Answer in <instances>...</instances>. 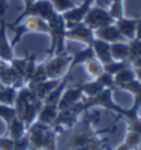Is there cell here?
<instances>
[{
  "mask_svg": "<svg viewBox=\"0 0 141 150\" xmlns=\"http://www.w3.org/2000/svg\"><path fill=\"white\" fill-rule=\"evenodd\" d=\"M17 117V111L14 105H6V104H0V119H2L6 125L11 123Z\"/></svg>",
  "mask_w": 141,
  "mask_h": 150,
  "instance_id": "d4e9b609",
  "label": "cell"
},
{
  "mask_svg": "<svg viewBox=\"0 0 141 150\" xmlns=\"http://www.w3.org/2000/svg\"><path fill=\"white\" fill-rule=\"evenodd\" d=\"M128 129H129V131H135V132H138L141 135V117L138 116L134 120L128 122Z\"/></svg>",
  "mask_w": 141,
  "mask_h": 150,
  "instance_id": "4dcf8cb0",
  "label": "cell"
},
{
  "mask_svg": "<svg viewBox=\"0 0 141 150\" xmlns=\"http://www.w3.org/2000/svg\"><path fill=\"white\" fill-rule=\"evenodd\" d=\"M86 111V107L83 104V101L80 102H77L75 105L66 108V110H62L59 111V114L56 117V122L53 125V128L54 126H62V128H69L72 126L74 123H77V120H78L81 117V114Z\"/></svg>",
  "mask_w": 141,
  "mask_h": 150,
  "instance_id": "ba28073f",
  "label": "cell"
},
{
  "mask_svg": "<svg viewBox=\"0 0 141 150\" xmlns=\"http://www.w3.org/2000/svg\"><path fill=\"white\" fill-rule=\"evenodd\" d=\"M50 2H51V5H53V8L57 14H63V12H66V11L77 6V3L74 0H50Z\"/></svg>",
  "mask_w": 141,
  "mask_h": 150,
  "instance_id": "4316f807",
  "label": "cell"
},
{
  "mask_svg": "<svg viewBox=\"0 0 141 150\" xmlns=\"http://www.w3.org/2000/svg\"><path fill=\"white\" fill-rule=\"evenodd\" d=\"M57 114H59V110H57L56 105H50V104H44L42 102V107L39 108V112H38L36 120L44 123V125H50V126H53L54 122H56Z\"/></svg>",
  "mask_w": 141,
  "mask_h": 150,
  "instance_id": "2e32d148",
  "label": "cell"
},
{
  "mask_svg": "<svg viewBox=\"0 0 141 150\" xmlns=\"http://www.w3.org/2000/svg\"><path fill=\"white\" fill-rule=\"evenodd\" d=\"M116 150H131V149H129V147H128V146H126V144L123 143V144H120V146H119V147H117Z\"/></svg>",
  "mask_w": 141,
  "mask_h": 150,
  "instance_id": "d590c367",
  "label": "cell"
},
{
  "mask_svg": "<svg viewBox=\"0 0 141 150\" xmlns=\"http://www.w3.org/2000/svg\"><path fill=\"white\" fill-rule=\"evenodd\" d=\"M128 66H131L128 62H123V60H113V62H110V63L104 65V71H105V72H110V74H113V75H116V74H119L122 69H125V68H128Z\"/></svg>",
  "mask_w": 141,
  "mask_h": 150,
  "instance_id": "83f0119b",
  "label": "cell"
},
{
  "mask_svg": "<svg viewBox=\"0 0 141 150\" xmlns=\"http://www.w3.org/2000/svg\"><path fill=\"white\" fill-rule=\"evenodd\" d=\"M95 57V53H93V50L92 47H83L81 50H78L77 53H74L71 56V65H69V72L75 68V66H78V65H83L84 62H87L89 59H93Z\"/></svg>",
  "mask_w": 141,
  "mask_h": 150,
  "instance_id": "e0dca14e",
  "label": "cell"
},
{
  "mask_svg": "<svg viewBox=\"0 0 141 150\" xmlns=\"http://www.w3.org/2000/svg\"><path fill=\"white\" fill-rule=\"evenodd\" d=\"M14 150H30V143H29V134L26 132L21 138L14 141Z\"/></svg>",
  "mask_w": 141,
  "mask_h": 150,
  "instance_id": "f546056e",
  "label": "cell"
},
{
  "mask_svg": "<svg viewBox=\"0 0 141 150\" xmlns=\"http://www.w3.org/2000/svg\"><path fill=\"white\" fill-rule=\"evenodd\" d=\"M93 2H95V0H84L81 5H77L75 8H72V9L66 11V12H63L62 17L65 18L66 26L71 27V26H74V24L83 23L86 14L89 12V9L93 6Z\"/></svg>",
  "mask_w": 141,
  "mask_h": 150,
  "instance_id": "30bf717a",
  "label": "cell"
},
{
  "mask_svg": "<svg viewBox=\"0 0 141 150\" xmlns=\"http://www.w3.org/2000/svg\"><path fill=\"white\" fill-rule=\"evenodd\" d=\"M65 36L69 41H77V42H81L84 45H89L93 41L95 33H93L92 29H89L84 23H78V24H74V26L68 27Z\"/></svg>",
  "mask_w": 141,
  "mask_h": 150,
  "instance_id": "9c48e42d",
  "label": "cell"
},
{
  "mask_svg": "<svg viewBox=\"0 0 141 150\" xmlns=\"http://www.w3.org/2000/svg\"><path fill=\"white\" fill-rule=\"evenodd\" d=\"M93 33H95V38L105 41V42H108V44L125 41V38L120 35L119 29L116 27V24H114V23H113V24H108V26L101 27V29H98V30H95ZM125 42H126V41H125Z\"/></svg>",
  "mask_w": 141,
  "mask_h": 150,
  "instance_id": "9a60e30c",
  "label": "cell"
},
{
  "mask_svg": "<svg viewBox=\"0 0 141 150\" xmlns=\"http://www.w3.org/2000/svg\"><path fill=\"white\" fill-rule=\"evenodd\" d=\"M84 99V95L83 92L78 89L77 86H72V87H65L63 93L60 95V99L57 102V110L62 111V110H66L72 105H75L77 102H80Z\"/></svg>",
  "mask_w": 141,
  "mask_h": 150,
  "instance_id": "8fae6325",
  "label": "cell"
},
{
  "mask_svg": "<svg viewBox=\"0 0 141 150\" xmlns=\"http://www.w3.org/2000/svg\"><path fill=\"white\" fill-rule=\"evenodd\" d=\"M26 132H27V128H26L24 122H23L18 116L12 120L11 123H8V135H9L14 141L18 140V138H21Z\"/></svg>",
  "mask_w": 141,
  "mask_h": 150,
  "instance_id": "ac0fdd59",
  "label": "cell"
},
{
  "mask_svg": "<svg viewBox=\"0 0 141 150\" xmlns=\"http://www.w3.org/2000/svg\"><path fill=\"white\" fill-rule=\"evenodd\" d=\"M114 21L116 20L113 18L110 11L105 9L104 6H101V5L92 6L90 9H89V12L86 14L84 20H83V23L89 29H92L93 32L101 29V27H104V26H108V24H113Z\"/></svg>",
  "mask_w": 141,
  "mask_h": 150,
  "instance_id": "52a82bcc",
  "label": "cell"
},
{
  "mask_svg": "<svg viewBox=\"0 0 141 150\" xmlns=\"http://www.w3.org/2000/svg\"><path fill=\"white\" fill-rule=\"evenodd\" d=\"M131 66H132L134 69H141V56L132 62V63H131Z\"/></svg>",
  "mask_w": 141,
  "mask_h": 150,
  "instance_id": "d6a6232c",
  "label": "cell"
},
{
  "mask_svg": "<svg viewBox=\"0 0 141 150\" xmlns=\"http://www.w3.org/2000/svg\"><path fill=\"white\" fill-rule=\"evenodd\" d=\"M23 2H24V9H27L36 2V0H23Z\"/></svg>",
  "mask_w": 141,
  "mask_h": 150,
  "instance_id": "e575fe53",
  "label": "cell"
},
{
  "mask_svg": "<svg viewBox=\"0 0 141 150\" xmlns=\"http://www.w3.org/2000/svg\"><path fill=\"white\" fill-rule=\"evenodd\" d=\"M125 144L129 147L131 150H137L141 146V135L135 131H129L128 129L126 137H125Z\"/></svg>",
  "mask_w": 141,
  "mask_h": 150,
  "instance_id": "484cf974",
  "label": "cell"
},
{
  "mask_svg": "<svg viewBox=\"0 0 141 150\" xmlns=\"http://www.w3.org/2000/svg\"><path fill=\"white\" fill-rule=\"evenodd\" d=\"M102 87H104V89H116V87H114V75L113 74H110V72H102L99 77H96L95 78Z\"/></svg>",
  "mask_w": 141,
  "mask_h": 150,
  "instance_id": "f1b7e54d",
  "label": "cell"
},
{
  "mask_svg": "<svg viewBox=\"0 0 141 150\" xmlns=\"http://www.w3.org/2000/svg\"><path fill=\"white\" fill-rule=\"evenodd\" d=\"M77 87L83 92L84 98H90V96H95L98 95L99 92L104 90V87H102L96 80H92V81H84V83H80L77 84Z\"/></svg>",
  "mask_w": 141,
  "mask_h": 150,
  "instance_id": "ffe728a7",
  "label": "cell"
},
{
  "mask_svg": "<svg viewBox=\"0 0 141 150\" xmlns=\"http://www.w3.org/2000/svg\"><path fill=\"white\" fill-rule=\"evenodd\" d=\"M135 78H137L135 77V69L132 66H128V68L122 69L119 74L114 75V87H116V89H120L122 86L131 83Z\"/></svg>",
  "mask_w": 141,
  "mask_h": 150,
  "instance_id": "d6986e66",
  "label": "cell"
},
{
  "mask_svg": "<svg viewBox=\"0 0 141 150\" xmlns=\"http://www.w3.org/2000/svg\"><path fill=\"white\" fill-rule=\"evenodd\" d=\"M8 11V0H0V18H5Z\"/></svg>",
  "mask_w": 141,
  "mask_h": 150,
  "instance_id": "1f68e13d",
  "label": "cell"
},
{
  "mask_svg": "<svg viewBox=\"0 0 141 150\" xmlns=\"http://www.w3.org/2000/svg\"><path fill=\"white\" fill-rule=\"evenodd\" d=\"M84 68H86V72L90 75L92 78H96V77H99V75L104 72V65L101 63V62L96 59V57H93V59H89L87 62H84Z\"/></svg>",
  "mask_w": 141,
  "mask_h": 150,
  "instance_id": "7402d4cb",
  "label": "cell"
},
{
  "mask_svg": "<svg viewBox=\"0 0 141 150\" xmlns=\"http://www.w3.org/2000/svg\"><path fill=\"white\" fill-rule=\"evenodd\" d=\"M119 119L120 116L107 129L95 131L93 123L99 120V114H92L90 110H86L72 126H54L57 150H107L108 138L105 135L113 132Z\"/></svg>",
  "mask_w": 141,
  "mask_h": 150,
  "instance_id": "6da1fadb",
  "label": "cell"
},
{
  "mask_svg": "<svg viewBox=\"0 0 141 150\" xmlns=\"http://www.w3.org/2000/svg\"><path fill=\"white\" fill-rule=\"evenodd\" d=\"M48 27H50V56L54 54H63L65 53V41H66V21L62 17V14H56L48 20Z\"/></svg>",
  "mask_w": 141,
  "mask_h": 150,
  "instance_id": "3957f363",
  "label": "cell"
},
{
  "mask_svg": "<svg viewBox=\"0 0 141 150\" xmlns=\"http://www.w3.org/2000/svg\"><path fill=\"white\" fill-rule=\"evenodd\" d=\"M3 86H5V84H3L2 81H0V89H2V87H3Z\"/></svg>",
  "mask_w": 141,
  "mask_h": 150,
  "instance_id": "74e56055",
  "label": "cell"
},
{
  "mask_svg": "<svg viewBox=\"0 0 141 150\" xmlns=\"http://www.w3.org/2000/svg\"><path fill=\"white\" fill-rule=\"evenodd\" d=\"M110 50H111L113 60H123V62H126V57H128V42H125V41H122V42H113V44H110Z\"/></svg>",
  "mask_w": 141,
  "mask_h": 150,
  "instance_id": "44dd1931",
  "label": "cell"
},
{
  "mask_svg": "<svg viewBox=\"0 0 141 150\" xmlns=\"http://www.w3.org/2000/svg\"><path fill=\"white\" fill-rule=\"evenodd\" d=\"M137 39H141V18H137Z\"/></svg>",
  "mask_w": 141,
  "mask_h": 150,
  "instance_id": "836d02e7",
  "label": "cell"
},
{
  "mask_svg": "<svg viewBox=\"0 0 141 150\" xmlns=\"http://www.w3.org/2000/svg\"><path fill=\"white\" fill-rule=\"evenodd\" d=\"M42 65H44V71L48 80H60L66 74H69L71 56H66V54L50 56V59L45 60Z\"/></svg>",
  "mask_w": 141,
  "mask_h": 150,
  "instance_id": "5b68a950",
  "label": "cell"
},
{
  "mask_svg": "<svg viewBox=\"0 0 141 150\" xmlns=\"http://www.w3.org/2000/svg\"><path fill=\"white\" fill-rule=\"evenodd\" d=\"M135 77H137V80L141 81V69H135Z\"/></svg>",
  "mask_w": 141,
  "mask_h": 150,
  "instance_id": "8d00e7d4",
  "label": "cell"
},
{
  "mask_svg": "<svg viewBox=\"0 0 141 150\" xmlns=\"http://www.w3.org/2000/svg\"><path fill=\"white\" fill-rule=\"evenodd\" d=\"M89 47H92L93 53H95V57L101 62L102 65H107L110 62H113V57H111V50H110V44L102 41V39H98V38H93V41L89 44Z\"/></svg>",
  "mask_w": 141,
  "mask_h": 150,
  "instance_id": "5bb4252c",
  "label": "cell"
},
{
  "mask_svg": "<svg viewBox=\"0 0 141 150\" xmlns=\"http://www.w3.org/2000/svg\"><path fill=\"white\" fill-rule=\"evenodd\" d=\"M30 150H57L56 128L35 122L27 128Z\"/></svg>",
  "mask_w": 141,
  "mask_h": 150,
  "instance_id": "7a4b0ae2",
  "label": "cell"
},
{
  "mask_svg": "<svg viewBox=\"0 0 141 150\" xmlns=\"http://www.w3.org/2000/svg\"><path fill=\"white\" fill-rule=\"evenodd\" d=\"M113 92H114L113 89H104L102 92H99L95 96L84 98L83 99V104H84L86 110H90L93 107H102L104 110L113 111V112H116L117 116H120L122 111H123V107H120V105H117L116 102H114Z\"/></svg>",
  "mask_w": 141,
  "mask_h": 150,
  "instance_id": "8992f818",
  "label": "cell"
},
{
  "mask_svg": "<svg viewBox=\"0 0 141 150\" xmlns=\"http://www.w3.org/2000/svg\"><path fill=\"white\" fill-rule=\"evenodd\" d=\"M17 90L14 86H3L0 89V104H6V105H14L15 102V96Z\"/></svg>",
  "mask_w": 141,
  "mask_h": 150,
  "instance_id": "603a6c76",
  "label": "cell"
},
{
  "mask_svg": "<svg viewBox=\"0 0 141 150\" xmlns=\"http://www.w3.org/2000/svg\"><path fill=\"white\" fill-rule=\"evenodd\" d=\"M141 56V39H132L128 42V57H126V62L128 63H132L135 59H138Z\"/></svg>",
  "mask_w": 141,
  "mask_h": 150,
  "instance_id": "cb8c5ba5",
  "label": "cell"
},
{
  "mask_svg": "<svg viewBox=\"0 0 141 150\" xmlns=\"http://www.w3.org/2000/svg\"><path fill=\"white\" fill-rule=\"evenodd\" d=\"M14 57V47L8 39V24L5 18H0V60L9 63Z\"/></svg>",
  "mask_w": 141,
  "mask_h": 150,
  "instance_id": "7c38bea8",
  "label": "cell"
},
{
  "mask_svg": "<svg viewBox=\"0 0 141 150\" xmlns=\"http://www.w3.org/2000/svg\"><path fill=\"white\" fill-rule=\"evenodd\" d=\"M116 27L119 29L120 35L125 38L126 42H129L137 38V18H117L114 21Z\"/></svg>",
  "mask_w": 141,
  "mask_h": 150,
  "instance_id": "4fadbf2b",
  "label": "cell"
},
{
  "mask_svg": "<svg viewBox=\"0 0 141 150\" xmlns=\"http://www.w3.org/2000/svg\"><path fill=\"white\" fill-rule=\"evenodd\" d=\"M12 32L15 33L14 39L11 41L12 47L18 44V41L26 35V33H39V35H48L50 27H48V21L39 18V17H27L24 18L18 26L12 27Z\"/></svg>",
  "mask_w": 141,
  "mask_h": 150,
  "instance_id": "277c9868",
  "label": "cell"
}]
</instances>
